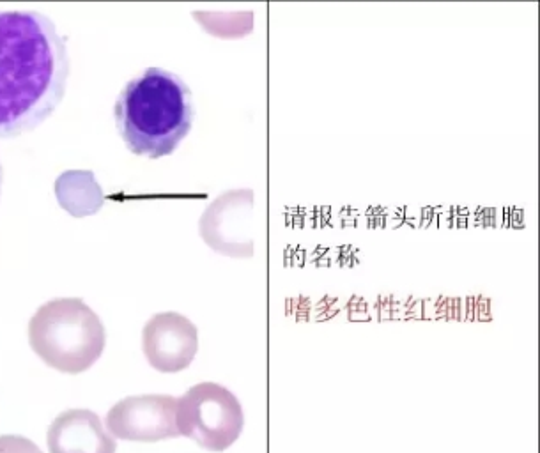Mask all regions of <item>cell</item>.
Masks as SVG:
<instances>
[{"instance_id":"obj_1","label":"cell","mask_w":540,"mask_h":453,"mask_svg":"<svg viewBox=\"0 0 540 453\" xmlns=\"http://www.w3.org/2000/svg\"><path fill=\"white\" fill-rule=\"evenodd\" d=\"M68 77L66 39L48 16L0 13V139L45 123L61 105Z\"/></svg>"},{"instance_id":"obj_2","label":"cell","mask_w":540,"mask_h":453,"mask_svg":"<svg viewBox=\"0 0 540 453\" xmlns=\"http://www.w3.org/2000/svg\"><path fill=\"white\" fill-rule=\"evenodd\" d=\"M190 87L174 73L149 68L119 94L114 119L124 144L137 156L158 160L178 149L192 130Z\"/></svg>"},{"instance_id":"obj_3","label":"cell","mask_w":540,"mask_h":453,"mask_svg":"<svg viewBox=\"0 0 540 453\" xmlns=\"http://www.w3.org/2000/svg\"><path fill=\"white\" fill-rule=\"evenodd\" d=\"M105 326L80 298H57L38 308L29 323V344L48 367L80 374L100 360Z\"/></svg>"},{"instance_id":"obj_4","label":"cell","mask_w":540,"mask_h":453,"mask_svg":"<svg viewBox=\"0 0 540 453\" xmlns=\"http://www.w3.org/2000/svg\"><path fill=\"white\" fill-rule=\"evenodd\" d=\"M179 436L209 452H224L243 432L245 416L240 400L222 384L201 383L178 399Z\"/></svg>"},{"instance_id":"obj_5","label":"cell","mask_w":540,"mask_h":453,"mask_svg":"<svg viewBox=\"0 0 540 453\" xmlns=\"http://www.w3.org/2000/svg\"><path fill=\"white\" fill-rule=\"evenodd\" d=\"M254 192L231 190L209 204L199 222L204 243L218 254L236 259L254 255L252 239Z\"/></svg>"},{"instance_id":"obj_6","label":"cell","mask_w":540,"mask_h":453,"mask_svg":"<svg viewBox=\"0 0 540 453\" xmlns=\"http://www.w3.org/2000/svg\"><path fill=\"white\" fill-rule=\"evenodd\" d=\"M178 399L170 395H142L117 402L108 411L107 427L112 436L126 441H160L178 438Z\"/></svg>"},{"instance_id":"obj_7","label":"cell","mask_w":540,"mask_h":453,"mask_svg":"<svg viewBox=\"0 0 540 453\" xmlns=\"http://www.w3.org/2000/svg\"><path fill=\"white\" fill-rule=\"evenodd\" d=\"M142 349L153 369L176 374L192 365L199 351V331L185 315L162 312L153 315L144 326Z\"/></svg>"},{"instance_id":"obj_8","label":"cell","mask_w":540,"mask_h":453,"mask_svg":"<svg viewBox=\"0 0 540 453\" xmlns=\"http://www.w3.org/2000/svg\"><path fill=\"white\" fill-rule=\"evenodd\" d=\"M47 439L50 453H116V441L103 429L100 416L87 409L57 416Z\"/></svg>"},{"instance_id":"obj_9","label":"cell","mask_w":540,"mask_h":453,"mask_svg":"<svg viewBox=\"0 0 540 453\" xmlns=\"http://www.w3.org/2000/svg\"><path fill=\"white\" fill-rule=\"evenodd\" d=\"M0 453H43L31 439L22 436H2L0 438Z\"/></svg>"},{"instance_id":"obj_10","label":"cell","mask_w":540,"mask_h":453,"mask_svg":"<svg viewBox=\"0 0 540 453\" xmlns=\"http://www.w3.org/2000/svg\"><path fill=\"white\" fill-rule=\"evenodd\" d=\"M2 179H4V174H2V165H0V193H2Z\"/></svg>"}]
</instances>
